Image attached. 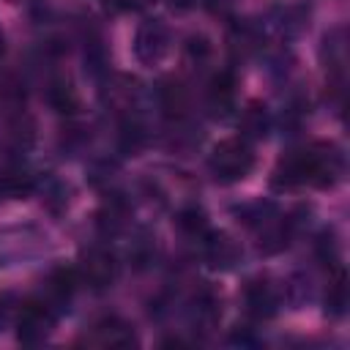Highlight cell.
<instances>
[{
  "label": "cell",
  "instance_id": "6da1fadb",
  "mask_svg": "<svg viewBox=\"0 0 350 350\" xmlns=\"http://www.w3.org/2000/svg\"><path fill=\"white\" fill-rule=\"evenodd\" d=\"M345 159L336 145L331 142H314L301 150H290L279 159L273 170V186H334L342 178Z\"/></svg>",
  "mask_w": 350,
  "mask_h": 350
},
{
  "label": "cell",
  "instance_id": "7a4b0ae2",
  "mask_svg": "<svg viewBox=\"0 0 350 350\" xmlns=\"http://www.w3.org/2000/svg\"><path fill=\"white\" fill-rule=\"evenodd\" d=\"M208 167L221 183L243 180L254 167V150L243 137H230L213 145L208 156Z\"/></svg>",
  "mask_w": 350,
  "mask_h": 350
},
{
  "label": "cell",
  "instance_id": "3957f363",
  "mask_svg": "<svg viewBox=\"0 0 350 350\" xmlns=\"http://www.w3.org/2000/svg\"><path fill=\"white\" fill-rule=\"evenodd\" d=\"M55 317H57V309L49 306L44 298H30L22 304L19 309V320H16V328H19V339L22 342H41L49 336L52 325H55Z\"/></svg>",
  "mask_w": 350,
  "mask_h": 350
},
{
  "label": "cell",
  "instance_id": "277c9868",
  "mask_svg": "<svg viewBox=\"0 0 350 350\" xmlns=\"http://www.w3.org/2000/svg\"><path fill=\"white\" fill-rule=\"evenodd\" d=\"M77 276H79L88 287L104 290V287H109V284L118 279V260H115V254H112L109 249L93 246V249L82 252Z\"/></svg>",
  "mask_w": 350,
  "mask_h": 350
},
{
  "label": "cell",
  "instance_id": "5b68a950",
  "mask_svg": "<svg viewBox=\"0 0 350 350\" xmlns=\"http://www.w3.org/2000/svg\"><path fill=\"white\" fill-rule=\"evenodd\" d=\"M170 49V33L164 27L161 19H148L137 27L134 36V55L142 63H156L164 57V52Z\"/></svg>",
  "mask_w": 350,
  "mask_h": 350
},
{
  "label": "cell",
  "instance_id": "8992f818",
  "mask_svg": "<svg viewBox=\"0 0 350 350\" xmlns=\"http://www.w3.org/2000/svg\"><path fill=\"white\" fill-rule=\"evenodd\" d=\"M243 306L254 317H271L276 312V306H279L276 287L271 282H265V279L246 282V287H243Z\"/></svg>",
  "mask_w": 350,
  "mask_h": 350
},
{
  "label": "cell",
  "instance_id": "52a82bcc",
  "mask_svg": "<svg viewBox=\"0 0 350 350\" xmlns=\"http://www.w3.org/2000/svg\"><path fill=\"white\" fill-rule=\"evenodd\" d=\"M90 345H101V347H129L137 342L131 325L120 317H104L101 323L93 325L90 336H88Z\"/></svg>",
  "mask_w": 350,
  "mask_h": 350
},
{
  "label": "cell",
  "instance_id": "ba28073f",
  "mask_svg": "<svg viewBox=\"0 0 350 350\" xmlns=\"http://www.w3.org/2000/svg\"><path fill=\"white\" fill-rule=\"evenodd\" d=\"M77 282H79V276H77L74 268H57V271L46 279V287H44V295H41V298H44L49 306L63 309V306L71 301V295H74V290H77Z\"/></svg>",
  "mask_w": 350,
  "mask_h": 350
},
{
  "label": "cell",
  "instance_id": "9c48e42d",
  "mask_svg": "<svg viewBox=\"0 0 350 350\" xmlns=\"http://www.w3.org/2000/svg\"><path fill=\"white\" fill-rule=\"evenodd\" d=\"M235 104V77L230 71H219L208 85V107L213 115H227Z\"/></svg>",
  "mask_w": 350,
  "mask_h": 350
},
{
  "label": "cell",
  "instance_id": "30bf717a",
  "mask_svg": "<svg viewBox=\"0 0 350 350\" xmlns=\"http://www.w3.org/2000/svg\"><path fill=\"white\" fill-rule=\"evenodd\" d=\"M159 107L164 109V115L170 118H180L189 109V93L180 82H161L159 85Z\"/></svg>",
  "mask_w": 350,
  "mask_h": 350
},
{
  "label": "cell",
  "instance_id": "8fae6325",
  "mask_svg": "<svg viewBox=\"0 0 350 350\" xmlns=\"http://www.w3.org/2000/svg\"><path fill=\"white\" fill-rule=\"evenodd\" d=\"M208 241H205V254H208V260L213 262V265H221V268H230L238 257H241V249L235 246V241L232 238H227V235H205Z\"/></svg>",
  "mask_w": 350,
  "mask_h": 350
},
{
  "label": "cell",
  "instance_id": "7c38bea8",
  "mask_svg": "<svg viewBox=\"0 0 350 350\" xmlns=\"http://www.w3.org/2000/svg\"><path fill=\"white\" fill-rule=\"evenodd\" d=\"M238 129L243 131V139L246 137H265V131H268V112H265V107L252 104L249 109H243Z\"/></svg>",
  "mask_w": 350,
  "mask_h": 350
},
{
  "label": "cell",
  "instance_id": "4fadbf2b",
  "mask_svg": "<svg viewBox=\"0 0 350 350\" xmlns=\"http://www.w3.org/2000/svg\"><path fill=\"white\" fill-rule=\"evenodd\" d=\"M46 98H49V104H52L57 112H74V109H77V104H79V98H77L74 88H71L66 79L52 82V85H49V90H46Z\"/></svg>",
  "mask_w": 350,
  "mask_h": 350
},
{
  "label": "cell",
  "instance_id": "5bb4252c",
  "mask_svg": "<svg viewBox=\"0 0 350 350\" xmlns=\"http://www.w3.org/2000/svg\"><path fill=\"white\" fill-rule=\"evenodd\" d=\"M175 221H178V227H180L186 235H194V238H205V235H208V219H205L202 208H197V205L183 208Z\"/></svg>",
  "mask_w": 350,
  "mask_h": 350
},
{
  "label": "cell",
  "instance_id": "9a60e30c",
  "mask_svg": "<svg viewBox=\"0 0 350 350\" xmlns=\"http://www.w3.org/2000/svg\"><path fill=\"white\" fill-rule=\"evenodd\" d=\"M325 304H328V312L331 314H345V306H347V287H345V276L339 273L334 284H328V295H325Z\"/></svg>",
  "mask_w": 350,
  "mask_h": 350
},
{
  "label": "cell",
  "instance_id": "2e32d148",
  "mask_svg": "<svg viewBox=\"0 0 350 350\" xmlns=\"http://www.w3.org/2000/svg\"><path fill=\"white\" fill-rule=\"evenodd\" d=\"M232 5H235V0H211V8L213 11H221V14L232 11Z\"/></svg>",
  "mask_w": 350,
  "mask_h": 350
},
{
  "label": "cell",
  "instance_id": "e0dca14e",
  "mask_svg": "<svg viewBox=\"0 0 350 350\" xmlns=\"http://www.w3.org/2000/svg\"><path fill=\"white\" fill-rule=\"evenodd\" d=\"M123 8H139V5H145V0H118Z\"/></svg>",
  "mask_w": 350,
  "mask_h": 350
},
{
  "label": "cell",
  "instance_id": "ac0fdd59",
  "mask_svg": "<svg viewBox=\"0 0 350 350\" xmlns=\"http://www.w3.org/2000/svg\"><path fill=\"white\" fill-rule=\"evenodd\" d=\"M170 3H172L175 8H191V5L197 3V0H170Z\"/></svg>",
  "mask_w": 350,
  "mask_h": 350
},
{
  "label": "cell",
  "instance_id": "d6986e66",
  "mask_svg": "<svg viewBox=\"0 0 350 350\" xmlns=\"http://www.w3.org/2000/svg\"><path fill=\"white\" fill-rule=\"evenodd\" d=\"M3 46H5V44H3V33H0V55H3Z\"/></svg>",
  "mask_w": 350,
  "mask_h": 350
}]
</instances>
